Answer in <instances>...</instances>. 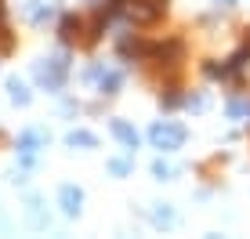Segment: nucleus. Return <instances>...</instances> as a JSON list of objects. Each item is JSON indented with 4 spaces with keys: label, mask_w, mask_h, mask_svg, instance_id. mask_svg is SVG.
<instances>
[{
    "label": "nucleus",
    "mask_w": 250,
    "mask_h": 239,
    "mask_svg": "<svg viewBox=\"0 0 250 239\" xmlns=\"http://www.w3.org/2000/svg\"><path fill=\"white\" fill-rule=\"evenodd\" d=\"M152 141H156V149H178V145L185 141V127H178V123H156V127H152Z\"/></svg>",
    "instance_id": "1"
},
{
    "label": "nucleus",
    "mask_w": 250,
    "mask_h": 239,
    "mask_svg": "<svg viewBox=\"0 0 250 239\" xmlns=\"http://www.w3.org/2000/svg\"><path fill=\"white\" fill-rule=\"evenodd\" d=\"M58 199H62V210L69 218L80 214V203H83V192L76 189V185H62V192H58Z\"/></svg>",
    "instance_id": "2"
},
{
    "label": "nucleus",
    "mask_w": 250,
    "mask_h": 239,
    "mask_svg": "<svg viewBox=\"0 0 250 239\" xmlns=\"http://www.w3.org/2000/svg\"><path fill=\"white\" fill-rule=\"evenodd\" d=\"M55 11H58L55 0H37V7H29V19L37 22V25H44V22L55 19Z\"/></svg>",
    "instance_id": "3"
},
{
    "label": "nucleus",
    "mask_w": 250,
    "mask_h": 239,
    "mask_svg": "<svg viewBox=\"0 0 250 239\" xmlns=\"http://www.w3.org/2000/svg\"><path fill=\"white\" fill-rule=\"evenodd\" d=\"M113 134H116V138L124 141V145H131V149L138 145V131H134V127H127L124 120H116V123H113Z\"/></svg>",
    "instance_id": "4"
},
{
    "label": "nucleus",
    "mask_w": 250,
    "mask_h": 239,
    "mask_svg": "<svg viewBox=\"0 0 250 239\" xmlns=\"http://www.w3.org/2000/svg\"><path fill=\"white\" fill-rule=\"evenodd\" d=\"M69 145H87V149H94L98 141H94V134H87V131H73L69 134Z\"/></svg>",
    "instance_id": "5"
},
{
    "label": "nucleus",
    "mask_w": 250,
    "mask_h": 239,
    "mask_svg": "<svg viewBox=\"0 0 250 239\" xmlns=\"http://www.w3.org/2000/svg\"><path fill=\"white\" fill-rule=\"evenodd\" d=\"M7 87H11V98L19 101V105H25V101H29V91H25V83H19V80H11V83H7Z\"/></svg>",
    "instance_id": "6"
},
{
    "label": "nucleus",
    "mask_w": 250,
    "mask_h": 239,
    "mask_svg": "<svg viewBox=\"0 0 250 239\" xmlns=\"http://www.w3.org/2000/svg\"><path fill=\"white\" fill-rule=\"evenodd\" d=\"M152 170H156V178H170V174H174V167H170V163H156Z\"/></svg>",
    "instance_id": "7"
}]
</instances>
